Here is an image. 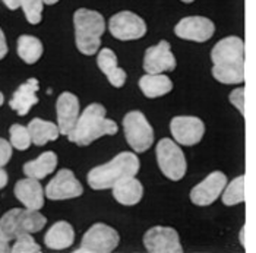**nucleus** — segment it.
<instances>
[{
    "label": "nucleus",
    "instance_id": "obj_20",
    "mask_svg": "<svg viewBox=\"0 0 256 253\" xmlns=\"http://www.w3.org/2000/svg\"><path fill=\"white\" fill-rule=\"evenodd\" d=\"M97 64L101 72L107 76L110 84L116 88H122L126 82V72L118 68V58L113 50L102 48L97 56Z\"/></svg>",
    "mask_w": 256,
    "mask_h": 253
},
{
    "label": "nucleus",
    "instance_id": "obj_12",
    "mask_svg": "<svg viewBox=\"0 0 256 253\" xmlns=\"http://www.w3.org/2000/svg\"><path fill=\"white\" fill-rule=\"evenodd\" d=\"M170 130L174 140L180 145L192 146L200 142L205 134V124L194 116H178L170 123Z\"/></svg>",
    "mask_w": 256,
    "mask_h": 253
},
{
    "label": "nucleus",
    "instance_id": "obj_33",
    "mask_svg": "<svg viewBox=\"0 0 256 253\" xmlns=\"http://www.w3.org/2000/svg\"><path fill=\"white\" fill-rule=\"evenodd\" d=\"M9 250H10V248H9V240L4 237V234L2 233V230H0V253L9 252Z\"/></svg>",
    "mask_w": 256,
    "mask_h": 253
},
{
    "label": "nucleus",
    "instance_id": "obj_31",
    "mask_svg": "<svg viewBox=\"0 0 256 253\" xmlns=\"http://www.w3.org/2000/svg\"><path fill=\"white\" fill-rule=\"evenodd\" d=\"M12 158V144L0 138V167L6 166Z\"/></svg>",
    "mask_w": 256,
    "mask_h": 253
},
{
    "label": "nucleus",
    "instance_id": "obj_21",
    "mask_svg": "<svg viewBox=\"0 0 256 253\" xmlns=\"http://www.w3.org/2000/svg\"><path fill=\"white\" fill-rule=\"evenodd\" d=\"M113 196L122 205H136L144 196V186L138 178L128 177L113 188Z\"/></svg>",
    "mask_w": 256,
    "mask_h": 253
},
{
    "label": "nucleus",
    "instance_id": "obj_1",
    "mask_svg": "<svg viewBox=\"0 0 256 253\" xmlns=\"http://www.w3.org/2000/svg\"><path fill=\"white\" fill-rule=\"evenodd\" d=\"M212 76L226 85L244 80V42L238 37H227L218 41L211 53Z\"/></svg>",
    "mask_w": 256,
    "mask_h": 253
},
{
    "label": "nucleus",
    "instance_id": "obj_28",
    "mask_svg": "<svg viewBox=\"0 0 256 253\" xmlns=\"http://www.w3.org/2000/svg\"><path fill=\"white\" fill-rule=\"evenodd\" d=\"M44 2L42 0H22L20 8L25 14V18L30 24L37 25L41 22L42 18V9H44Z\"/></svg>",
    "mask_w": 256,
    "mask_h": 253
},
{
    "label": "nucleus",
    "instance_id": "obj_37",
    "mask_svg": "<svg viewBox=\"0 0 256 253\" xmlns=\"http://www.w3.org/2000/svg\"><path fill=\"white\" fill-rule=\"evenodd\" d=\"M42 2H44L46 4H56L59 0H42Z\"/></svg>",
    "mask_w": 256,
    "mask_h": 253
},
{
    "label": "nucleus",
    "instance_id": "obj_40",
    "mask_svg": "<svg viewBox=\"0 0 256 253\" xmlns=\"http://www.w3.org/2000/svg\"><path fill=\"white\" fill-rule=\"evenodd\" d=\"M2 2H4V0H2Z\"/></svg>",
    "mask_w": 256,
    "mask_h": 253
},
{
    "label": "nucleus",
    "instance_id": "obj_25",
    "mask_svg": "<svg viewBox=\"0 0 256 253\" xmlns=\"http://www.w3.org/2000/svg\"><path fill=\"white\" fill-rule=\"evenodd\" d=\"M18 54L28 64L37 63L42 56L41 41L32 36H20L18 40Z\"/></svg>",
    "mask_w": 256,
    "mask_h": 253
},
{
    "label": "nucleus",
    "instance_id": "obj_14",
    "mask_svg": "<svg viewBox=\"0 0 256 253\" xmlns=\"http://www.w3.org/2000/svg\"><path fill=\"white\" fill-rule=\"evenodd\" d=\"M174 32L182 40L205 42L214 36L216 25L205 16H188L178 20V24L174 26Z\"/></svg>",
    "mask_w": 256,
    "mask_h": 253
},
{
    "label": "nucleus",
    "instance_id": "obj_23",
    "mask_svg": "<svg viewBox=\"0 0 256 253\" xmlns=\"http://www.w3.org/2000/svg\"><path fill=\"white\" fill-rule=\"evenodd\" d=\"M58 167V156L53 151H47L42 152L41 156L30 161L24 166V173L26 177H32V178H44L46 176L52 174Z\"/></svg>",
    "mask_w": 256,
    "mask_h": 253
},
{
    "label": "nucleus",
    "instance_id": "obj_39",
    "mask_svg": "<svg viewBox=\"0 0 256 253\" xmlns=\"http://www.w3.org/2000/svg\"><path fill=\"white\" fill-rule=\"evenodd\" d=\"M183 3H192V2H195V0H182Z\"/></svg>",
    "mask_w": 256,
    "mask_h": 253
},
{
    "label": "nucleus",
    "instance_id": "obj_5",
    "mask_svg": "<svg viewBox=\"0 0 256 253\" xmlns=\"http://www.w3.org/2000/svg\"><path fill=\"white\" fill-rule=\"evenodd\" d=\"M46 224V216L40 214L37 210L30 208L10 210L0 218V230L9 242L15 240L20 234L38 233Z\"/></svg>",
    "mask_w": 256,
    "mask_h": 253
},
{
    "label": "nucleus",
    "instance_id": "obj_30",
    "mask_svg": "<svg viewBox=\"0 0 256 253\" xmlns=\"http://www.w3.org/2000/svg\"><path fill=\"white\" fill-rule=\"evenodd\" d=\"M230 102L236 107L242 114H244V88L243 86L236 88V90L232 91V94H230Z\"/></svg>",
    "mask_w": 256,
    "mask_h": 253
},
{
    "label": "nucleus",
    "instance_id": "obj_9",
    "mask_svg": "<svg viewBox=\"0 0 256 253\" xmlns=\"http://www.w3.org/2000/svg\"><path fill=\"white\" fill-rule=\"evenodd\" d=\"M108 30L114 38L122 41H132V40L142 38L146 34V24L136 14L123 10L110 18Z\"/></svg>",
    "mask_w": 256,
    "mask_h": 253
},
{
    "label": "nucleus",
    "instance_id": "obj_27",
    "mask_svg": "<svg viewBox=\"0 0 256 253\" xmlns=\"http://www.w3.org/2000/svg\"><path fill=\"white\" fill-rule=\"evenodd\" d=\"M9 135H10V144L14 148L25 151L30 148V145L32 144L31 134L28 130V128L22 126V124H14L9 129Z\"/></svg>",
    "mask_w": 256,
    "mask_h": 253
},
{
    "label": "nucleus",
    "instance_id": "obj_16",
    "mask_svg": "<svg viewBox=\"0 0 256 253\" xmlns=\"http://www.w3.org/2000/svg\"><path fill=\"white\" fill-rule=\"evenodd\" d=\"M79 100L72 92H63L60 94L56 102V113H58V124H59L60 134L64 136H69L79 118Z\"/></svg>",
    "mask_w": 256,
    "mask_h": 253
},
{
    "label": "nucleus",
    "instance_id": "obj_34",
    "mask_svg": "<svg viewBox=\"0 0 256 253\" xmlns=\"http://www.w3.org/2000/svg\"><path fill=\"white\" fill-rule=\"evenodd\" d=\"M3 3L6 4V8H8V9H10V10H16V9H20V8L22 0H4Z\"/></svg>",
    "mask_w": 256,
    "mask_h": 253
},
{
    "label": "nucleus",
    "instance_id": "obj_19",
    "mask_svg": "<svg viewBox=\"0 0 256 253\" xmlns=\"http://www.w3.org/2000/svg\"><path fill=\"white\" fill-rule=\"evenodd\" d=\"M74 240H75V232L72 226L66 221L54 222L44 236L46 246L53 250H63L70 248L74 244Z\"/></svg>",
    "mask_w": 256,
    "mask_h": 253
},
{
    "label": "nucleus",
    "instance_id": "obj_29",
    "mask_svg": "<svg viewBox=\"0 0 256 253\" xmlns=\"http://www.w3.org/2000/svg\"><path fill=\"white\" fill-rule=\"evenodd\" d=\"M10 252L14 253H40L41 248L38 246V243L32 238V236H30V233L20 234L15 238L14 246L10 248Z\"/></svg>",
    "mask_w": 256,
    "mask_h": 253
},
{
    "label": "nucleus",
    "instance_id": "obj_36",
    "mask_svg": "<svg viewBox=\"0 0 256 253\" xmlns=\"http://www.w3.org/2000/svg\"><path fill=\"white\" fill-rule=\"evenodd\" d=\"M238 238H240V243H242L243 246H246V227H243V228L240 230Z\"/></svg>",
    "mask_w": 256,
    "mask_h": 253
},
{
    "label": "nucleus",
    "instance_id": "obj_13",
    "mask_svg": "<svg viewBox=\"0 0 256 253\" xmlns=\"http://www.w3.org/2000/svg\"><path fill=\"white\" fill-rule=\"evenodd\" d=\"M227 186V177L221 172H214L210 176H206L199 184H196L190 192V200L199 205L206 206L214 204L218 199V196L224 192Z\"/></svg>",
    "mask_w": 256,
    "mask_h": 253
},
{
    "label": "nucleus",
    "instance_id": "obj_38",
    "mask_svg": "<svg viewBox=\"0 0 256 253\" xmlns=\"http://www.w3.org/2000/svg\"><path fill=\"white\" fill-rule=\"evenodd\" d=\"M2 104H3V94L0 92V106H2Z\"/></svg>",
    "mask_w": 256,
    "mask_h": 253
},
{
    "label": "nucleus",
    "instance_id": "obj_3",
    "mask_svg": "<svg viewBox=\"0 0 256 253\" xmlns=\"http://www.w3.org/2000/svg\"><path fill=\"white\" fill-rule=\"evenodd\" d=\"M138 172V156L132 152H120L107 164L92 168L88 173V184L94 190L113 189L118 182L128 177H135Z\"/></svg>",
    "mask_w": 256,
    "mask_h": 253
},
{
    "label": "nucleus",
    "instance_id": "obj_10",
    "mask_svg": "<svg viewBox=\"0 0 256 253\" xmlns=\"http://www.w3.org/2000/svg\"><path fill=\"white\" fill-rule=\"evenodd\" d=\"M144 246L151 253H182L178 233L172 227H152L144 236Z\"/></svg>",
    "mask_w": 256,
    "mask_h": 253
},
{
    "label": "nucleus",
    "instance_id": "obj_24",
    "mask_svg": "<svg viewBox=\"0 0 256 253\" xmlns=\"http://www.w3.org/2000/svg\"><path fill=\"white\" fill-rule=\"evenodd\" d=\"M28 130L31 134L32 144L42 146L50 140H56L60 135L59 124H54L52 122H46L41 118H34L28 124Z\"/></svg>",
    "mask_w": 256,
    "mask_h": 253
},
{
    "label": "nucleus",
    "instance_id": "obj_6",
    "mask_svg": "<svg viewBox=\"0 0 256 253\" xmlns=\"http://www.w3.org/2000/svg\"><path fill=\"white\" fill-rule=\"evenodd\" d=\"M123 129L128 144L135 152H145L154 144V130L140 112H130L123 118Z\"/></svg>",
    "mask_w": 256,
    "mask_h": 253
},
{
    "label": "nucleus",
    "instance_id": "obj_8",
    "mask_svg": "<svg viewBox=\"0 0 256 253\" xmlns=\"http://www.w3.org/2000/svg\"><path fill=\"white\" fill-rule=\"evenodd\" d=\"M120 237L118 233L106 226V224H94L86 233L84 234L82 242L76 253H110L118 246Z\"/></svg>",
    "mask_w": 256,
    "mask_h": 253
},
{
    "label": "nucleus",
    "instance_id": "obj_11",
    "mask_svg": "<svg viewBox=\"0 0 256 253\" xmlns=\"http://www.w3.org/2000/svg\"><path fill=\"white\" fill-rule=\"evenodd\" d=\"M82 194H84L82 184L79 183L75 174L68 168L60 170L46 188V196L52 200L74 199V198H79Z\"/></svg>",
    "mask_w": 256,
    "mask_h": 253
},
{
    "label": "nucleus",
    "instance_id": "obj_7",
    "mask_svg": "<svg viewBox=\"0 0 256 253\" xmlns=\"http://www.w3.org/2000/svg\"><path fill=\"white\" fill-rule=\"evenodd\" d=\"M157 161L161 173L173 182L182 180L186 174V158L183 151L172 139H161L157 145Z\"/></svg>",
    "mask_w": 256,
    "mask_h": 253
},
{
    "label": "nucleus",
    "instance_id": "obj_35",
    "mask_svg": "<svg viewBox=\"0 0 256 253\" xmlns=\"http://www.w3.org/2000/svg\"><path fill=\"white\" fill-rule=\"evenodd\" d=\"M8 184V173L3 170V167H0V190Z\"/></svg>",
    "mask_w": 256,
    "mask_h": 253
},
{
    "label": "nucleus",
    "instance_id": "obj_15",
    "mask_svg": "<svg viewBox=\"0 0 256 253\" xmlns=\"http://www.w3.org/2000/svg\"><path fill=\"white\" fill-rule=\"evenodd\" d=\"M176 68V58L172 53L168 41H160L157 46L150 47L144 56V70L146 74L172 72Z\"/></svg>",
    "mask_w": 256,
    "mask_h": 253
},
{
    "label": "nucleus",
    "instance_id": "obj_4",
    "mask_svg": "<svg viewBox=\"0 0 256 253\" xmlns=\"http://www.w3.org/2000/svg\"><path fill=\"white\" fill-rule=\"evenodd\" d=\"M75 41L85 56H94L100 50L101 37L106 31V20L97 10L78 9L74 15Z\"/></svg>",
    "mask_w": 256,
    "mask_h": 253
},
{
    "label": "nucleus",
    "instance_id": "obj_26",
    "mask_svg": "<svg viewBox=\"0 0 256 253\" xmlns=\"http://www.w3.org/2000/svg\"><path fill=\"white\" fill-rule=\"evenodd\" d=\"M244 202V176H238L233 182L226 186L222 192V204L227 206H233Z\"/></svg>",
    "mask_w": 256,
    "mask_h": 253
},
{
    "label": "nucleus",
    "instance_id": "obj_22",
    "mask_svg": "<svg viewBox=\"0 0 256 253\" xmlns=\"http://www.w3.org/2000/svg\"><path fill=\"white\" fill-rule=\"evenodd\" d=\"M139 88L148 98H158L173 90V82L164 74H146L139 79Z\"/></svg>",
    "mask_w": 256,
    "mask_h": 253
},
{
    "label": "nucleus",
    "instance_id": "obj_17",
    "mask_svg": "<svg viewBox=\"0 0 256 253\" xmlns=\"http://www.w3.org/2000/svg\"><path fill=\"white\" fill-rule=\"evenodd\" d=\"M15 196L25 208L40 211L44 206V190L38 178L26 177L20 180L15 186Z\"/></svg>",
    "mask_w": 256,
    "mask_h": 253
},
{
    "label": "nucleus",
    "instance_id": "obj_2",
    "mask_svg": "<svg viewBox=\"0 0 256 253\" xmlns=\"http://www.w3.org/2000/svg\"><path fill=\"white\" fill-rule=\"evenodd\" d=\"M118 124L116 122L106 118V108L101 104H90L84 113L79 116L74 132L68 136L70 142H75L79 146H86L97 139L106 135H116Z\"/></svg>",
    "mask_w": 256,
    "mask_h": 253
},
{
    "label": "nucleus",
    "instance_id": "obj_32",
    "mask_svg": "<svg viewBox=\"0 0 256 253\" xmlns=\"http://www.w3.org/2000/svg\"><path fill=\"white\" fill-rule=\"evenodd\" d=\"M8 54V44H6V38H4V34L0 28V60Z\"/></svg>",
    "mask_w": 256,
    "mask_h": 253
},
{
    "label": "nucleus",
    "instance_id": "obj_18",
    "mask_svg": "<svg viewBox=\"0 0 256 253\" xmlns=\"http://www.w3.org/2000/svg\"><path fill=\"white\" fill-rule=\"evenodd\" d=\"M38 80L36 78L28 79L25 84H22L20 88L14 92L10 98V108L15 110L20 116H25L30 113V110L38 102Z\"/></svg>",
    "mask_w": 256,
    "mask_h": 253
}]
</instances>
